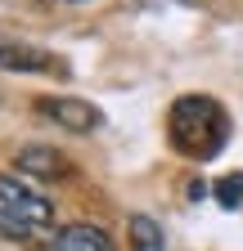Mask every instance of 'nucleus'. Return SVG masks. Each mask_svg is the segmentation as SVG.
I'll return each mask as SVG.
<instances>
[{
  "mask_svg": "<svg viewBox=\"0 0 243 251\" xmlns=\"http://www.w3.org/2000/svg\"><path fill=\"white\" fill-rule=\"evenodd\" d=\"M167 139L176 152H185L189 162H207L216 157L230 139V117L216 99L207 94H185L176 99L171 112H167Z\"/></svg>",
  "mask_w": 243,
  "mask_h": 251,
  "instance_id": "1",
  "label": "nucleus"
},
{
  "mask_svg": "<svg viewBox=\"0 0 243 251\" xmlns=\"http://www.w3.org/2000/svg\"><path fill=\"white\" fill-rule=\"evenodd\" d=\"M50 225H54L50 198H41L36 188H27L9 175H0V233L23 242V238H36Z\"/></svg>",
  "mask_w": 243,
  "mask_h": 251,
  "instance_id": "2",
  "label": "nucleus"
},
{
  "mask_svg": "<svg viewBox=\"0 0 243 251\" xmlns=\"http://www.w3.org/2000/svg\"><path fill=\"white\" fill-rule=\"evenodd\" d=\"M36 108H41V117H50L54 126H63V130H72V135H90V130H99V126H104V112L95 103H86V99H72V94L41 99Z\"/></svg>",
  "mask_w": 243,
  "mask_h": 251,
  "instance_id": "3",
  "label": "nucleus"
},
{
  "mask_svg": "<svg viewBox=\"0 0 243 251\" xmlns=\"http://www.w3.org/2000/svg\"><path fill=\"white\" fill-rule=\"evenodd\" d=\"M18 171L41 175V179H63L68 175V162H63V152H59V148L27 144V148H18Z\"/></svg>",
  "mask_w": 243,
  "mask_h": 251,
  "instance_id": "4",
  "label": "nucleus"
},
{
  "mask_svg": "<svg viewBox=\"0 0 243 251\" xmlns=\"http://www.w3.org/2000/svg\"><path fill=\"white\" fill-rule=\"evenodd\" d=\"M54 251H113V238L99 229V225H68V229H59Z\"/></svg>",
  "mask_w": 243,
  "mask_h": 251,
  "instance_id": "5",
  "label": "nucleus"
},
{
  "mask_svg": "<svg viewBox=\"0 0 243 251\" xmlns=\"http://www.w3.org/2000/svg\"><path fill=\"white\" fill-rule=\"evenodd\" d=\"M0 68H14V72H63L50 58V50H32V45H0Z\"/></svg>",
  "mask_w": 243,
  "mask_h": 251,
  "instance_id": "6",
  "label": "nucleus"
},
{
  "mask_svg": "<svg viewBox=\"0 0 243 251\" xmlns=\"http://www.w3.org/2000/svg\"><path fill=\"white\" fill-rule=\"evenodd\" d=\"M131 251H167L153 215H131Z\"/></svg>",
  "mask_w": 243,
  "mask_h": 251,
  "instance_id": "7",
  "label": "nucleus"
},
{
  "mask_svg": "<svg viewBox=\"0 0 243 251\" xmlns=\"http://www.w3.org/2000/svg\"><path fill=\"white\" fill-rule=\"evenodd\" d=\"M212 193H216V202H221L225 211L243 206V171H230V175H221L216 184H212Z\"/></svg>",
  "mask_w": 243,
  "mask_h": 251,
  "instance_id": "8",
  "label": "nucleus"
}]
</instances>
